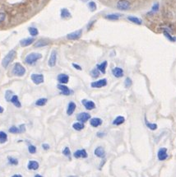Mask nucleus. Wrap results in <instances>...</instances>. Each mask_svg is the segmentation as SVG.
Instances as JSON below:
<instances>
[{
	"label": "nucleus",
	"instance_id": "obj_52",
	"mask_svg": "<svg viewBox=\"0 0 176 177\" xmlns=\"http://www.w3.org/2000/svg\"><path fill=\"white\" fill-rule=\"evenodd\" d=\"M81 1H82V2H88V1H89V0H81Z\"/></svg>",
	"mask_w": 176,
	"mask_h": 177
},
{
	"label": "nucleus",
	"instance_id": "obj_48",
	"mask_svg": "<svg viewBox=\"0 0 176 177\" xmlns=\"http://www.w3.org/2000/svg\"><path fill=\"white\" fill-rule=\"evenodd\" d=\"M95 22H96V21H93V22H91V23H90V24H88V26H87V28H88V30L91 29V27H92V26L93 25V24Z\"/></svg>",
	"mask_w": 176,
	"mask_h": 177
},
{
	"label": "nucleus",
	"instance_id": "obj_9",
	"mask_svg": "<svg viewBox=\"0 0 176 177\" xmlns=\"http://www.w3.org/2000/svg\"><path fill=\"white\" fill-rule=\"evenodd\" d=\"M107 85V80L105 78L103 79H100L98 81H96V82H93L91 83V86L93 87V88H101V87H103Z\"/></svg>",
	"mask_w": 176,
	"mask_h": 177
},
{
	"label": "nucleus",
	"instance_id": "obj_27",
	"mask_svg": "<svg viewBox=\"0 0 176 177\" xmlns=\"http://www.w3.org/2000/svg\"><path fill=\"white\" fill-rule=\"evenodd\" d=\"M124 121H125V119H124V116H119L114 119V121H113V125H122V124H124Z\"/></svg>",
	"mask_w": 176,
	"mask_h": 177
},
{
	"label": "nucleus",
	"instance_id": "obj_30",
	"mask_svg": "<svg viewBox=\"0 0 176 177\" xmlns=\"http://www.w3.org/2000/svg\"><path fill=\"white\" fill-rule=\"evenodd\" d=\"M7 141V134L3 131H0V143H5Z\"/></svg>",
	"mask_w": 176,
	"mask_h": 177
},
{
	"label": "nucleus",
	"instance_id": "obj_5",
	"mask_svg": "<svg viewBox=\"0 0 176 177\" xmlns=\"http://www.w3.org/2000/svg\"><path fill=\"white\" fill-rule=\"evenodd\" d=\"M83 35V30H78L76 32H71L69 34L67 35V39L70 40V41H76L80 38Z\"/></svg>",
	"mask_w": 176,
	"mask_h": 177
},
{
	"label": "nucleus",
	"instance_id": "obj_20",
	"mask_svg": "<svg viewBox=\"0 0 176 177\" xmlns=\"http://www.w3.org/2000/svg\"><path fill=\"white\" fill-rule=\"evenodd\" d=\"M39 166H40L39 162L36 161H30L29 162H28L27 168L29 169V170H36L39 168Z\"/></svg>",
	"mask_w": 176,
	"mask_h": 177
},
{
	"label": "nucleus",
	"instance_id": "obj_35",
	"mask_svg": "<svg viewBox=\"0 0 176 177\" xmlns=\"http://www.w3.org/2000/svg\"><path fill=\"white\" fill-rule=\"evenodd\" d=\"M8 162L11 165H14V166H17L18 165V160L15 157H8Z\"/></svg>",
	"mask_w": 176,
	"mask_h": 177
},
{
	"label": "nucleus",
	"instance_id": "obj_33",
	"mask_svg": "<svg viewBox=\"0 0 176 177\" xmlns=\"http://www.w3.org/2000/svg\"><path fill=\"white\" fill-rule=\"evenodd\" d=\"M87 6H88V8H89L91 12L96 11V8H97V6H96V2H93V1H90V2H88Z\"/></svg>",
	"mask_w": 176,
	"mask_h": 177
},
{
	"label": "nucleus",
	"instance_id": "obj_12",
	"mask_svg": "<svg viewBox=\"0 0 176 177\" xmlns=\"http://www.w3.org/2000/svg\"><path fill=\"white\" fill-rule=\"evenodd\" d=\"M87 152L85 149H79L77 150L74 153H73V157L75 158H87Z\"/></svg>",
	"mask_w": 176,
	"mask_h": 177
},
{
	"label": "nucleus",
	"instance_id": "obj_3",
	"mask_svg": "<svg viewBox=\"0 0 176 177\" xmlns=\"http://www.w3.org/2000/svg\"><path fill=\"white\" fill-rule=\"evenodd\" d=\"M12 73L17 77H22L26 73V68L20 63H16L12 68Z\"/></svg>",
	"mask_w": 176,
	"mask_h": 177
},
{
	"label": "nucleus",
	"instance_id": "obj_1",
	"mask_svg": "<svg viewBox=\"0 0 176 177\" xmlns=\"http://www.w3.org/2000/svg\"><path fill=\"white\" fill-rule=\"evenodd\" d=\"M16 55L17 53L16 51L14 50H10L9 52L7 53V55L2 59V66L3 67V68H7L8 66H9V64H11L12 62V60H13L14 59H15V57H16Z\"/></svg>",
	"mask_w": 176,
	"mask_h": 177
},
{
	"label": "nucleus",
	"instance_id": "obj_34",
	"mask_svg": "<svg viewBox=\"0 0 176 177\" xmlns=\"http://www.w3.org/2000/svg\"><path fill=\"white\" fill-rule=\"evenodd\" d=\"M91 75H92V77L93 78H97L100 76V71L97 68H94L91 71Z\"/></svg>",
	"mask_w": 176,
	"mask_h": 177
},
{
	"label": "nucleus",
	"instance_id": "obj_26",
	"mask_svg": "<svg viewBox=\"0 0 176 177\" xmlns=\"http://www.w3.org/2000/svg\"><path fill=\"white\" fill-rule=\"evenodd\" d=\"M49 42L48 41H45V40H40V41H36L34 44V47L36 48H40V47H45V46H48Z\"/></svg>",
	"mask_w": 176,
	"mask_h": 177
},
{
	"label": "nucleus",
	"instance_id": "obj_50",
	"mask_svg": "<svg viewBox=\"0 0 176 177\" xmlns=\"http://www.w3.org/2000/svg\"><path fill=\"white\" fill-rule=\"evenodd\" d=\"M12 177H22V175H18V174H16V175H13Z\"/></svg>",
	"mask_w": 176,
	"mask_h": 177
},
{
	"label": "nucleus",
	"instance_id": "obj_14",
	"mask_svg": "<svg viewBox=\"0 0 176 177\" xmlns=\"http://www.w3.org/2000/svg\"><path fill=\"white\" fill-rule=\"evenodd\" d=\"M35 41V39L33 37H28V38L22 39L21 41H20V46L21 47H27V46H31V44H33V42Z\"/></svg>",
	"mask_w": 176,
	"mask_h": 177
},
{
	"label": "nucleus",
	"instance_id": "obj_24",
	"mask_svg": "<svg viewBox=\"0 0 176 177\" xmlns=\"http://www.w3.org/2000/svg\"><path fill=\"white\" fill-rule=\"evenodd\" d=\"M128 21H130L131 22L134 23V24H137V25H142V21L139 18V17H137L134 16H129L127 17Z\"/></svg>",
	"mask_w": 176,
	"mask_h": 177
},
{
	"label": "nucleus",
	"instance_id": "obj_53",
	"mask_svg": "<svg viewBox=\"0 0 176 177\" xmlns=\"http://www.w3.org/2000/svg\"><path fill=\"white\" fill-rule=\"evenodd\" d=\"M175 41H176V38H175Z\"/></svg>",
	"mask_w": 176,
	"mask_h": 177
},
{
	"label": "nucleus",
	"instance_id": "obj_25",
	"mask_svg": "<svg viewBox=\"0 0 176 177\" xmlns=\"http://www.w3.org/2000/svg\"><path fill=\"white\" fill-rule=\"evenodd\" d=\"M106 67H107V61H104L101 64H97V68H96L100 71V73H105V72H106Z\"/></svg>",
	"mask_w": 176,
	"mask_h": 177
},
{
	"label": "nucleus",
	"instance_id": "obj_2",
	"mask_svg": "<svg viewBox=\"0 0 176 177\" xmlns=\"http://www.w3.org/2000/svg\"><path fill=\"white\" fill-rule=\"evenodd\" d=\"M41 58L42 55L40 53H31V54L26 55V57L25 58V63L29 64V65H32L35 63H36Z\"/></svg>",
	"mask_w": 176,
	"mask_h": 177
},
{
	"label": "nucleus",
	"instance_id": "obj_36",
	"mask_svg": "<svg viewBox=\"0 0 176 177\" xmlns=\"http://www.w3.org/2000/svg\"><path fill=\"white\" fill-rule=\"evenodd\" d=\"M163 34H164V36H165L169 41H171V42H174V41H175V38L172 37V36H170V34H169L168 32H166V31L163 32Z\"/></svg>",
	"mask_w": 176,
	"mask_h": 177
},
{
	"label": "nucleus",
	"instance_id": "obj_19",
	"mask_svg": "<svg viewBox=\"0 0 176 177\" xmlns=\"http://www.w3.org/2000/svg\"><path fill=\"white\" fill-rule=\"evenodd\" d=\"M94 153H95V155H96V157H101V158H103L105 155V149H104L102 147H98V148H96V149H95Z\"/></svg>",
	"mask_w": 176,
	"mask_h": 177
},
{
	"label": "nucleus",
	"instance_id": "obj_6",
	"mask_svg": "<svg viewBox=\"0 0 176 177\" xmlns=\"http://www.w3.org/2000/svg\"><path fill=\"white\" fill-rule=\"evenodd\" d=\"M31 78L32 82H34L35 84L36 85H40L44 82V80H45V77H44L43 74H38V73H33L31 76Z\"/></svg>",
	"mask_w": 176,
	"mask_h": 177
},
{
	"label": "nucleus",
	"instance_id": "obj_17",
	"mask_svg": "<svg viewBox=\"0 0 176 177\" xmlns=\"http://www.w3.org/2000/svg\"><path fill=\"white\" fill-rule=\"evenodd\" d=\"M76 107H77V106H76L75 103L73 101H70L68 105V108H67V115L68 116H72L75 111Z\"/></svg>",
	"mask_w": 176,
	"mask_h": 177
},
{
	"label": "nucleus",
	"instance_id": "obj_31",
	"mask_svg": "<svg viewBox=\"0 0 176 177\" xmlns=\"http://www.w3.org/2000/svg\"><path fill=\"white\" fill-rule=\"evenodd\" d=\"M47 101H48V100L46 98H40L36 101V105L37 106H44L47 103Z\"/></svg>",
	"mask_w": 176,
	"mask_h": 177
},
{
	"label": "nucleus",
	"instance_id": "obj_23",
	"mask_svg": "<svg viewBox=\"0 0 176 177\" xmlns=\"http://www.w3.org/2000/svg\"><path fill=\"white\" fill-rule=\"evenodd\" d=\"M120 17H121V15H120L119 13H111V14H108V15H106L105 17L107 19V20L117 21L120 18Z\"/></svg>",
	"mask_w": 176,
	"mask_h": 177
},
{
	"label": "nucleus",
	"instance_id": "obj_18",
	"mask_svg": "<svg viewBox=\"0 0 176 177\" xmlns=\"http://www.w3.org/2000/svg\"><path fill=\"white\" fill-rule=\"evenodd\" d=\"M90 125L94 128L99 127L100 125H102V120L100 118H92L90 120Z\"/></svg>",
	"mask_w": 176,
	"mask_h": 177
},
{
	"label": "nucleus",
	"instance_id": "obj_4",
	"mask_svg": "<svg viewBox=\"0 0 176 177\" xmlns=\"http://www.w3.org/2000/svg\"><path fill=\"white\" fill-rule=\"evenodd\" d=\"M116 7L121 11H126L130 8V2L128 0H119L117 2Z\"/></svg>",
	"mask_w": 176,
	"mask_h": 177
},
{
	"label": "nucleus",
	"instance_id": "obj_40",
	"mask_svg": "<svg viewBox=\"0 0 176 177\" xmlns=\"http://www.w3.org/2000/svg\"><path fill=\"white\" fill-rule=\"evenodd\" d=\"M132 84H133V82H132L131 78L127 77V78L125 79V81H124V86H125V87H127V88L130 87V86H132Z\"/></svg>",
	"mask_w": 176,
	"mask_h": 177
},
{
	"label": "nucleus",
	"instance_id": "obj_10",
	"mask_svg": "<svg viewBox=\"0 0 176 177\" xmlns=\"http://www.w3.org/2000/svg\"><path fill=\"white\" fill-rule=\"evenodd\" d=\"M58 89L61 91V94L64 96H69L73 93V91L70 90V89L66 86V85H64V84H59L57 86Z\"/></svg>",
	"mask_w": 176,
	"mask_h": 177
},
{
	"label": "nucleus",
	"instance_id": "obj_21",
	"mask_svg": "<svg viewBox=\"0 0 176 177\" xmlns=\"http://www.w3.org/2000/svg\"><path fill=\"white\" fill-rule=\"evenodd\" d=\"M12 104L15 106L16 107H17V108H21V102H20V101H19V98L18 96L17 95H13L12 96L11 98V101H10Z\"/></svg>",
	"mask_w": 176,
	"mask_h": 177
},
{
	"label": "nucleus",
	"instance_id": "obj_38",
	"mask_svg": "<svg viewBox=\"0 0 176 177\" xmlns=\"http://www.w3.org/2000/svg\"><path fill=\"white\" fill-rule=\"evenodd\" d=\"M8 131H9L11 134H19V133H20V130H19V128L16 127V126H12Z\"/></svg>",
	"mask_w": 176,
	"mask_h": 177
},
{
	"label": "nucleus",
	"instance_id": "obj_7",
	"mask_svg": "<svg viewBox=\"0 0 176 177\" xmlns=\"http://www.w3.org/2000/svg\"><path fill=\"white\" fill-rule=\"evenodd\" d=\"M91 119V115L89 113H87V112H82V113H79L77 116V120H78V122L81 123H85Z\"/></svg>",
	"mask_w": 176,
	"mask_h": 177
},
{
	"label": "nucleus",
	"instance_id": "obj_8",
	"mask_svg": "<svg viewBox=\"0 0 176 177\" xmlns=\"http://www.w3.org/2000/svg\"><path fill=\"white\" fill-rule=\"evenodd\" d=\"M56 62H57V52H56V50H53L50 54V59H49L48 65L50 68H53L56 65Z\"/></svg>",
	"mask_w": 176,
	"mask_h": 177
},
{
	"label": "nucleus",
	"instance_id": "obj_47",
	"mask_svg": "<svg viewBox=\"0 0 176 177\" xmlns=\"http://www.w3.org/2000/svg\"><path fill=\"white\" fill-rule=\"evenodd\" d=\"M105 135V133H101V132L97 133V137H99V138H102V137H104Z\"/></svg>",
	"mask_w": 176,
	"mask_h": 177
},
{
	"label": "nucleus",
	"instance_id": "obj_46",
	"mask_svg": "<svg viewBox=\"0 0 176 177\" xmlns=\"http://www.w3.org/2000/svg\"><path fill=\"white\" fill-rule=\"evenodd\" d=\"M42 148L45 150H48L50 149V145L47 144V143H43V144H42Z\"/></svg>",
	"mask_w": 176,
	"mask_h": 177
},
{
	"label": "nucleus",
	"instance_id": "obj_15",
	"mask_svg": "<svg viewBox=\"0 0 176 177\" xmlns=\"http://www.w3.org/2000/svg\"><path fill=\"white\" fill-rule=\"evenodd\" d=\"M58 82H59L60 84H67L69 81V75L65 74V73H60L58 75L57 77Z\"/></svg>",
	"mask_w": 176,
	"mask_h": 177
},
{
	"label": "nucleus",
	"instance_id": "obj_13",
	"mask_svg": "<svg viewBox=\"0 0 176 177\" xmlns=\"http://www.w3.org/2000/svg\"><path fill=\"white\" fill-rule=\"evenodd\" d=\"M82 103L84 106V107L88 111H92V110L95 109L96 108V104L92 101L89 100H83L82 101Z\"/></svg>",
	"mask_w": 176,
	"mask_h": 177
},
{
	"label": "nucleus",
	"instance_id": "obj_29",
	"mask_svg": "<svg viewBox=\"0 0 176 177\" xmlns=\"http://www.w3.org/2000/svg\"><path fill=\"white\" fill-rule=\"evenodd\" d=\"M28 32H29V33H30V35L32 37H36L39 34V31L36 27H29L28 28Z\"/></svg>",
	"mask_w": 176,
	"mask_h": 177
},
{
	"label": "nucleus",
	"instance_id": "obj_42",
	"mask_svg": "<svg viewBox=\"0 0 176 177\" xmlns=\"http://www.w3.org/2000/svg\"><path fill=\"white\" fill-rule=\"evenodd\" d=\"M158 10H159V3H158V2H156V3H155V4L152 6V8H151V13H154V12H158Z\"/></svg>",
	"mask_w": 176,
	"mask_h": 177
},
{
	"label": "nucleus",
	"instance_id": "obj_43",
	"mask_svg": "<svg viewBox=\"0 0 176 177\" xmlns=\"http://www.w3.org/2000/svg\"><path fill=\"white\" fill-rule=\"evenodd\" d=\"M6 19V14L4 12H0V23L3 22Z\"/></svg>",
	"mask_w": 176,
	"mask_h": 177
},
{
	"label": "nucleus",
	"instance_id": "obj_37",
	"mask_svg": "<svg viewBox=\"0 0 176 177\" xmlns=\"http://www.w3.org/2000/svg\"><path fill=\"white\" fill-rule=\"evenodd\" d=\"M14 94L12 93V91H6V94H5V99H6V101H11V98H12V96H13Z\"/></svg>",
	"mask_w": 176,
	"mask_h": 177
},
{
	"label": "nucleus",
	"instance_id": "obj_45",
	"mask_svg": "<svg viewBox=\"0 0 176 177\" xmlns=\"http://www.w3.org/2000/svg\"><path fill=\"white\" fill-rule=\"evenodd\" d=\"M19 130H20V133H24V132H25V130H26L25 125H20V127H19Z\"/></svg>",
	"mask_w": 176,
	"mask_h": 177
},
{
	"label": "nucleus",
	"instance_id": "obj_22",
	"mask_svg": "<svg viewBox=\"0 0 176 177\" xmlns=\"http://www.w3.org/2000/svg\"><path fill=\"white\" fill-rule=\"evenodd\" d=\"M60 16L63 19H68L71 17V13L67 8H62L60 12Z\"/></svg>",
	"mask_w": 176,
	"mask_h": 177
},
{
	"label": "nucleus",
	"instance_id": "obj_51",
	"mask_svg": "<svg viewBox=\"0 0 176 177\" xmlns=\"http://www.w3.org/2000/svg\"><path fill=\"white\" fill-rule=\"evenodd\" d=\"M35 177H43L42 175H35Z\"/></svg>",
	"mask_w": 176,
	"mask_h": 177
},
{
	"label": "nucleus",
	"instance_id": "obj_41",
	"mask_svg": "<svg viewBox=\"0 0 176 177\" xmlns=\"http://www.w3.org/2000/svg\"><path fill=\"white\" fill-rule=\"evenodd\" d=\"M28 151L30 152L31 154H35L36 152V148L34 145H30L28 147Z\"/></svg>",
	"mask_w": 176,
	"mask_h": 177
},
{
	"label": "nucleus",
	"instance_id": "obj_16",
	"mask_svg": "<svg viewBox=\"0 0 176 177\" xmlns=\"http://www.w3.org/2000/svg\"><path fill=\"white\" fill-rule=\"evenodd\" d=\"M112 74L117 78H119L124 76V70L119 67H115L112 69Z\"/></svg>",
	"mask_w": 176,
	"mask_h": 177
},
{
	"label": "nucleus",
	"instance_id": "obj_28",
	"mask_svg": "<svg viewBox=\"0 0 176 177\" xmlns=\"http://www.w3.org/2000/svg\"><path fill=\"white\" fill-rule=\"evenodd\" d=\"M73 128L75 130H77V131H81V130H83V129H84L85 125L83 123L76 122L73 125Z\"/></svg>",
	"mask_w": 176,
	"mask_h": 177
},
{
	"label": "nucleus",
	"instance_id": "obj_49",
	"mask_svg": "<svg viewBox=\"0 0 176 177\" xmlns=\"http://www.w3.org/2000/svg\"><path fill=\"white\" fill-rule=\"evenodd\" d=\"M3 111H4V109H3V108L0 106V114H2Z\"/></svg>",
	"mask_w": 176,
	"mask_h": 177
},
{
	"label": "nucleus",
	"instance_id": "obj_39",
	"mask_svg": "<svg viewBox=\"0 0 176 177\" xmlns=\"http://www.w3.org/2000/svg\"><path fill=\"white\" fill-rule=\"evenodd\" d=\"M63 154H64V156L68 157H71V151H70L69 148L66 147V148H64V149L63 150Z\"/></svg>",
	"mask_w": 176,
	"mask_h": 177
},
{
	"label": "nucleus",
	"instance_id": "obj_32",
	"mask_svg": "<svg viewBox=\"0 0 176 177\" xmlns=\"http://www.w3.org/2000/svg\"><path fill=\"white\" fill-rule=\"evenodd\" d=\"M145 122H146V127H148V129H150L151 130H155L157 129V125L156 124H154V123H150L149 121H147L146 119H145Z\"/></svg>",
	"mask_w": 176,
	"mask_h": 177
},
{
	"label": "nucleus",
	"instance_id": "obj_11",
	"mask_svg": "<svg viewBox=\"0 0 176 177\" xmlns=\"http://www.w3.org/2000/svg\"><path fill=\"white\" fill-rule=\"evenodd\" d=\"M158 159L160 161H165V159L168 157V154H167V149L165 148H161L159 149L157 153Z\"/></svg>",
	"mask_w": 176,
	"mask_h": 177
},
{
	"label": "nucleus",
	"instance_id": "obj_44",
	"mask_svg": "<svg viewBox=\"0 0 176 177\" xmlns=\"http://www.w3.org/2000/svg\"><path fill=\"white\" fill-rule=\"evenodd\" d=\"M73 67L75 68V69H77V70H80V71L82 70V67L77 64H73Z\"/></svg>",
	"mask_w": 176,
	"mask_h": 177
}]
</instances>
